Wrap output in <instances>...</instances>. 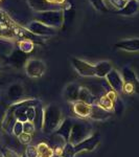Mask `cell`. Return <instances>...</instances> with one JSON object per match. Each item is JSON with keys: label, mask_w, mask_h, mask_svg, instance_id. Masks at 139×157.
Listing matches in <instances>:
<instances>
[{"label": "cell", "mask_w": 139, "mask_h": 157, "mask_svg": "<svg viewBox=\"0 0 139 157\" xmlns=\"http://www.w3.org/2000/svg\"><path fill=\"white\" fill-rule=\"evenodd\" d=\"M62 123V112L57 105H49L43 112L42 130L44 133H51Z\"/></svg>", "instance_id": "obj_1"}, {"label": "cell", "mask_w": 139, "mask_h": 157, "mask_svg": "<svg viewBox=\"0 0 139 157\" xmlns=\"http://www.w3.org/2000/svg\"><path fill=\"white\" fill-rule=\"evenodd\" d=\"M91 127L87 123H74L72 126L71 134H70L69 141L71 145H77V144L83 141L84 139L88 138L90 136Z\"/></svg>", "instance_id": "obj_2"}, {"label": "cell", "mask_w": 139, "mask_h": 157, "mask_svg": "<svg viewBox=\"0 0 139 157\" xmlns=\"http://www.w3.org/2000/svg\"><path fill=\"white\" fill-rule=\"evenodd\" d=\"M25 70H26L27 75L30 78H41L46 70V66L41 60L30 59L27 60L25 64Z\"/></svg>", "instance_id": "obj_3"}, {"label": "cell", "mask_w": 139, "mask_h": 157, "mask_svg": "<svg viewBox=\"0 0 139 157\" xmlns=\"http://www.w3.org/2000/svg\"><path fill=\"white\" fill-rule=\"evenodd\" d=\"M37 19L49 27H60L63 22V14L61 12H45L40 14Z\"/></svg>", "instance_id": "obj_4"}, {"label": "cell", "mask_w": 139, "mask_h": 157, "mask_svg": "<svg viewBox=\"0 0 139 157\" xmlns=\"http://www.w3.org/2000/svg\"><path fill=\"white\" fill-rule=\"evenodd\" d=\"M71 63L73 68L82 77H94L95 75L94 65L90 64L84 60L77 59V58H72Z\"/></svg>", "instance_id": "obj_5"}, {"label": "cell", "mask_w": 139, "mask_h": 157, "mask_svg": "<svg viewBox=\"0 0 139 157\" xmlns=\"http://www.w3.org/2000/svg\"><path fill=\"white\" fill-rule=\"evenodd\" d=\"M100 143V135L98 134H93V135H90L88 138L84 139L83 141L77 144V145L73 146V150H74V154L77 155V153L83 151H93L96 146Z\"/></svg>", "instance_id": "obj_6"}, {"label": "cell", "mask_w": 139, "mask_h": 157, "mask_svg": "<svg viewBox=\"0 0 139 157\" xmlns=\"http://www.w3.org/2000/svg\"><path fill=\"white\" fill-rule=\"evenodd\" d=\"M107 81L110 84V86L112 87V89L114 92H122L123 89V78L120 75V73L115 69H112L111 71L108 73L107 77Z\"/></svg>", "instance_id": "obj_7"}, {"label": "cell", "mask_w": 139, "mask_h": 157, "mask_svg": "<svg viewBox=\"0 0 139 157\" xmlns=\"http://www.w3.org/2000/svg\"><path fill=\"white\" fill-rule=\"evenodd\" d=\"M27 29H28L32 34L40 35V36H42V35L51 36V35L55 34L54 29H51V27L41 23V22H32V23L27 26Z\"/></svg>", "instance_id": "obj_8"}, {"label": "cell", "mask_w": 139, "mask_h": 157, "mask_svg": "<svg viewBox=\"0 0 139 157\" xmlns=\"http://www.w3.org/2000/svg\"><path fill=\"white\" fill-rule=\"evenodd\" d=\"M72 126H73L72 121L70 120V118H65V120L62 121V123L60 124V126L58 127V130L55 131V133H57L58 135H60L66 143H68V141H69L70 134H71Z\"/></svg>", "instance_id": "obj_9"}, {"label": "cell", "mask_w": 139, "mask_h": 157, "mask_svg": "<svg viewBox=\"0 0 139 157\" xmlns=\"http://www.w3.org/2000/svg\"><path fill=\"white\" fill-rule=\"evenodd\" d=\"M112 115V113L110 111H107L102 107H100L98 105H91V110L89 117L92 118L93 121H106Z\"/></svg>", "instance_id": "obj_10"}, {"label": "cell", "mask_w": 139, "mask_h": 157, "mask_svg": "<svg viewBox=\"0 0 139 157\" xmlns=\"http://www.w3.org/2000/svg\"><path fill=\"white\" fill-rule=\"evenodd\" d=\"M122 78L125 83H129V84L133 85L134 92L139 94V80L136 77V73L133 71L131 68H123L122 70Z\"/></svg>", "instance_id": "obj_11"}, {"label": "cell", "mask_w": 139, "mask_h": 157, "mask_svg": "<svg viewBox=\"0 0 139 157\" xmlns=\"http://www.w3.org/2000/svg\"><path fill=\"white\" fill-rule=\"evenodd\" d=\"M114 46L118 49L127 52H139V39H128L115 43Z\"/></svg>", "instance_id": "obj_12"}, {"label": "cell", "mask_w": 139, "mask_h": 157, "mask_svg": "<svg viewBox=\"0 0 139 157\" xmlns=\"http://www.w3.org/2000/svg\"><path fill=\"white\" fill-rule=\"evenodd\" d=\"M72 110L74 114H77L79 117H87L90 114L91 105L77 101V102L72 103Z\"/></svg>", "instance_id": "obj_13"}, {"label": "cell", "mask_w": 139, "mask_h": 157, "mask_svg": "<svg viewBox=\"0 0 139 157\" xmlns=\"http://www.w3.org/2000/svg\"><path fill=\"white\" fill-rule=\"evenodd\" d=\"M112 69V64L108 61H100L94 65L95 75L98 78H106Z\"/></svg>", "instance_id": "obj_14"}, {"label": "cell", "mask_w": 139, "mask_h": 157, "mask_svg": "<svg viewBox=\"0 0 139 157\" xmlns=\"http://www.w3.org/2000/svg\"><path fill=\"white\" fill-rule=\"evenodd\" d=\"M80 86L72 83V84L67 85V87L65 88V97H66L67 101L71 103H74L77 101H79V93H80Z\"/></svg>", "instance_id": "obj_15"}, {"label": "cell", "mask_w": 139, "mask_h": 157, "mask_svg": "<svg viewBox=\"0 0 139 157\" xmlns=\"http://www.w3.org/2000/svg\"><path fill=\"white\" fill-rule=\"evenodd\" d=\"M9 62H11L15 67L23 66V65L26 64V62H27L26 54H24V52H21L20 49L15 50V52L12 54L11 57H9Z\"/></svg>", "instance_id": "obj_16"}, {"label": "cell", "mask_w": 139, "mask_h": 157, "mask_svg": "<svg viewBox=\"0 0 139 157\" xmlns=\"http://www.w3.org/2000/svg\"><path fill=\"white\" fill-rule=\"evenodd\" d=\"M79 101L88 104V105H93L95 103V101H96V98L91 93L90 90H88L87 88L81 87L79 93Z\"/></svg>", "instance_id": "obj_17"}, {"label": "cell", "mask_w": 139, "mask_h": 157, "mask_svg": "<svg viewBox=\"0 0 139 157\" xmlns=\"http://www.w3.org/2000/svg\"><path fill=\"white\" fill-rule=\"evenodd\" d=\"M22 94H23V87L19 84L12 85L7 91V95L11 100H19Z\"/></svg>", "instance_id": "obj_18"}, {"label": "cell", "mask_w": 139, "mask_h": 157, "mask_svg": "<svg viewBox=\"0 0 139 157\" xmlns=\"http://www.w3.org/2000/svg\"><path fill=\"white\" fill-rule=\"evenodd\" d=\"M39 157H54V151L45 143H40L37 147Z\"/></svg>", "instance_id": "obj_19"}, {"label": "cell", "mask_w": 139, "mask_h": 157, "mask_svg": "<svg viewBox=\"0 0 139 157\" xmlns=\"http://www.w3.org/2000/svg\"><path fill=\"white\" fill-rule=\"evenodd\" d=\"M97 105L100 106V107H102L103 109H105V110L111 111L113 109V107H114V102H113L112 98H111L109 95L106 94V95H103V98H100Z\"/></svg>", "instance_id": "obj_20"}, {"label": "cell", "mask_w": 139, "mask_h": 157, "mask_svg": "<svg viewBox=\"0 0 139 157\" xmlns=\"http://www.w3.org/2000/svg\"><path fill=\"white\" fill-rule=\"evenodd\" d=\"M138 10V3L136 0H130L127 4L123 7V10H121L119 14H125V15H133L134 13H136Z\"/></svg>", "instance_id": "obj_21"}, {"label": "cell", "mask_w": 139, "mask_h": 157, "mask_svg": "<svg viewBox=\"0 0 139 157\" xmlns=\"http://www.w3.org/2000/svg\"><path fill=\"white\" fill-rule=\"evenodd\" d=\"M58 154L60 157H74V150H73V145L70 143H66L63 148H60V150H58Z\"/></svg>", "instance_id": "obj_22"}, {"label": "cell", "mask_w": 139, "mask_h": 157, "mask_svg": "<svg viewBox=\"0 0 139 157\" xmlns=\"http://www.w3.org/2000/svg\"><path fill=\"white\" fill-rule=\"evenodd\" d=\"M18 46H19V49L21 52H23L24 54H27V52H32L34 49V44L30 40H22L18 43Z\"/></svg>", "instance_id": "obj_23"}, {"label": "cell", "mask_w": 139, "mask_h": 157, "mask_svg": "<svg viewBox=\"0 0 139 157\" xmlns=\"http://www.w3.org/2000/svg\"><path fill=\"white\" fill-rule=\"evenodd\" d=\"M36 130V126L32 121H25L23 123V132L28 133V134H32Z\"/></svg>", "instance_id": "obj_24"}, {"label": "cell", "mask_w": 139, "mask_h": 157, "mask_svg": "<svg viewBox=\"0 0 139 157\" xmlns=\"http://www.w3.org/2000/svg\"><path fill=\"white\" fill-rule=\"evenodd\" d=\"M37 115V109L35 107H27L26 108V117L28 121H32L34 123L35 118Z\"/></svg>", "instance_id": "obj_25"}, {"label": "cell", "mask_w": 139, "mask_h": 157, "mask_svg": "<svg viewBox=\"0 0 139 157\" xmlns=\"http://www.w3.org/2000/svg\"><path fill=\"white\" fill-rule=\"evenodd\" d=\"M13 133L15 134V135L18 137V136L23 132V123H21V121H17L16 123L14 124V127H13Z\"/></svg>", "instance_id": "obj_26"}, {"label": "cell", "mask_w": 139, "mask_h": 157, "mask_svg": "<svg viewBox=\"0 0 139 157\" xmlns=\"http://www.w3.org/2000/svg\"><path fill=\"white\" fill-rule=\"evenodd\" d=\"M18 139L21 144H23V145H27V144H29L30 141H32V134L22 132L18 136Z\"/></svg>", "instance_id": "obj_27"}, {"label": "cell", "mask_w": 139, "mask_h": 157, "mask_svg": "<svg viewBox=\"0 0 139 157\" xmlns=\"http://www.w3.org/2000/svg\"><path fill=\"white\" fill-rule=\"evenodd\" d=\"M25 155H26V157H39V155H38L37 147L28 146L26 148V150H25Z\"/></svg>", "instance_id": "obj_28"}, {"label": "cell", "mask_w": 139, "mask_h": 157, "mask_svg": "<svg viewBox=\"0 0 139 157\" xmlns=\"http://www.w3.org/2000/svg\"><path fill=\"white\" fill-rule=\"evenodd\" d=\"M92 4L94 6V7L96 10H100V11H107V7L105 6V3H103V0H91Z\"/></svg>", "instance_id": "obj_29"}, {"label": "cell", "mask_w": 139, "mask_h": 157, "mask_svg": "<svg viewBox=\"0 0 139 157\" xmlns=\"http://www.w3.org/2000/svg\"><path fill=\"white\" fill-rule=\"evenodd\" d=\"M1 153L2 157H21L19 154H17L16 152L11 150V149H2Z\"/></svg>", "instance_id": "obj_30"}, {"label": "cell", "mask_w": 139, "mask_h": 157, "mask_svg": "<svg viewBox=\"0 0 139 157\" xmlns=\"http://www.w3.org/2000/svg\"><path fill=\"white\" fill-rule=\"evenodd\" d=\"M113 109H114L115 113H117V114H119V113L122 111L123 109V105H122V102L119 100V98H117V100L114 102V107H113Z\"/></svg>", "instance_id": "obj_31"}, {"label": "cell", "mask_w": 139, "mask_h": 157, "mask_svg": "<svg viewBox=\"0 0 139 157\" xmlns=\"http://www.w3.org/2000/svg\"><path fill=\"white\" fill-rule=\"evenodd\" d=\"M111 1L116 7H119V9L125 7V0H111Z\"/></svg>", "instance_id": "obj_32"}, {"label": "cell", "mask_w": 139, "mask_h": 157, "mask_svg": "<svg viewBox=\"0 0 139 157\" xmlns=\"http://www.w3.org/2000/svg\"><path fill=\"white\" fill-rule=\"evenodd\" d=\"M0 144H1V135H0Z\"/></svg>", "instance_id": "obj_33"}, {"label": "cell", "mask_w": 139, "mask_h": 157, "mask_svg": "<svg viewBox=\"0 0 139 157\" xmlns=\"http://www.w3.org/2000/svg\"><path fill=\"white\" fill-rule=\"evenodd\" d=\"M0 72H1V66H0Z\"/></svg>", "instance_id": "obj_34"}, {"label": "cell", "mask_w": 139, "mask_h": 157, "mask_svg": "<svg viewBox=\"0 0 139 157\" xmlns=\"http://www.w3.org/2000/svg\"><path fill=\"white\" fill-rule=\"evenodd\" d=\"M0 157H2V156H0Z\"/></svg>", "instance_id": "obj_35"}]
</instances>
